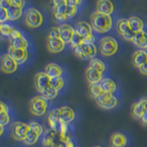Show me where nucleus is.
<instances>
[{
    "label": "nucleus",
    "mask_w": 147,
    "mask_h": 147,
    "mask_svg": "<svg viewBox=\"0 0 147 147\" xmlns=\"http://www.w3.org/2000/svg\"><path fill=\"white\" fill-rule=\"evenodd\" d=\"M35 88L47 99H53L57 96L58 91L51 85V78L44 71L37 73L34 77Z\"/></svg>",
    "instance_id": "1"
},
{
    "label": "nucleus",
    "mask_w": 147,
    "mask_h": 147,
    "mask_svg": "<svg viewBox=\"0 0 147 147\" xmlns=\"http://www.w3.org/2000/svg\"><path fill=\"white\" fill-rule=\"evenodd\" d=\"M90 25L93 30L99 33H105L110 31L113 25L110 16L94 12L90 15Z\"/></svg>",
    "instance_id": "2"
},
{
    "label": "nucleus",
    "mask_w": 147,
    "mask_h": 147,
    "mask_svg": "<svg viewBox=\"0 0 147 147\" xmlns=\"http://www.w3.org/2000/svg\"><path fill=\"white\" fill-rule=\"evenodd\" d=\"M48 99L42 95L35 96L31 99L29 104V109L31 114L36 116H41L47 112Z\"/></svg>",
    "instance_id": "3"
},
{
    "label": "nucleus",
    "mask_w": 147,
    "mask_h": 147,
    "mask_svg": "<svg viewBox=\"0 0 147 147\" xmlns=\"http://www.w3.org/2000/svg\"><path fill=\"white\" fill-rule=\"evenodd\" d=\"M74 54L79 58L82 60H92L96 55L97 49L94 44L83 43L81 45L73 49Z\"/></svg>",
    "instance_id": "4"
},
{
    "label": "nucleus",
    "mask_w": 147,
    "mask_h": 147,
    "mask_svg": "<svg viewBox=\"0 0 147 147\" xmlns=\"http://www.w3.org/2000/svg\"><path fill=\"white\" fill-rule=\"evenodd\" d=\"M99 50L105 57L112 56L118 50V43L114 38L106 36L102 38L99 43Z\"/></svg>",
    "instance_id": "5"
},
{
    "label": "nucleus",
    "mask_w": 147,
    "mask_h": 147,
    "mask_svg": "<svg viewBox=\"0 0 147 147\" xmlns=\"http://www.w3.org/2000/svg\"><path fill=\"white\" fill-rule=\"evenodd\" d=\"M24 22L30 28H37L43 23V16L38 10L35 7H30L26 11Z\"/></svg>",
    "instance_id": "6"
},
{
    "label": "nucleus",
    "mask_w": 147,
    "mask_h": 147,
    "mask_svg": "<svg viewBox=\"0 0 147 147\" xmlns=\"http://www.w3.org/2000/svg\"><path fill=\"white\" fill-rule=\"evenodd\" d=\"M30 130H29L26 138L23 142L27 145H33L38 141L40 136L43 133V127L38 122L32 121L30 124Z\"/></svg>",
    "instance_id": "7"
},
{
    "label": "nucleus",
    "mask_w": 147,
    "mask_h": 147,
    "mask_svg": "<svg viewBox=\"0 0 147 147\" xmlns=\"http://www.w3.org/2000/svg\"><path fill=\"white\" fill-rule=\"evenodd\" d=\"M96 103L99 107L105 110H111L116 107L118 99L113 94L102 93L95 99Z\"/></svg>",
    "instance_id": "8"
},
{
    "label": "nucleus",
    "mask_w": 147,
    "mask_h": 147,
    "mask_svg": "<svg viewBox=\"0 0 147 147\" xmlns=\"http://www.w3.org/2000/svg\"><path fill=\"white\" fill-rule=\"evenodd\" d=\"M30 130V125L22 121H16L11 126V136L16 140L24 141Z\"/></svg>",
    "instance_id": "9"
},
{
    "label": "nucleus",
    "mask_w": 147,
    "mask_h": 147,
    "mask_svg": "<svg viewBox=\"0 0 147 147\" xmlns=\"http://www.w3.org/2000/svg\"><path fill=\"white\" fill-rule=\"evenodd\" d=\"M43 147H59L63 144L60 134L52 129L45 132L42 140Z\"/></svg>",
    "instance_id": "10"
},
{
    "label": "nucleus",
    "mask_w": 147,
    "mask_h": 147,
    "mask_svg": "<svg viewBox=\"0 0 147 147\" xmlns=\"http://www.w3.org/2000/svg\"><path fill=\"white\" fill-rule=\"evenodd\" d=\"M116 28H117L119 34L121 35L123 38L128 41L132 42L136 33L132 31V29L129 27L128 19L124 18L119 19L117 24H116Z\"/></svg>",
    "instance_id": "11"
},
{
    "label": "nucleus",
    "mask_w": 147,
    "mask_h": 147,
    "mask_svg": "<svg viewBox=\"0 0 147 147\" xmlns=\"http://www.w3.org/2000/svg\"><path fill=\"white\" fill-rule=\"evenodd\" d=\"M67 5L65 0L53 1V15L58 22L67 20Z\"/></svg>",
    "instance_id": "12"
},
{
    "label": "nucleus",
    "mask_w": 147,
    "mask_h": 147,
    "mask_svg": "<svg viewBox=\"0 0 147 147\" xmlns=\"http://www.w3.org/2000/svg\"><path fill=\"white\" fill-rule=\"evenodd\" d=\"M0 7L7 10L8 18L10 21L17 20L22 16V8L13 6L10 2V0H1Z\"/></svg>",
    "instance_id": "13"
},
{
    "label": "nucleus",
    "mask_w": 147,
    "mask_h": 147,
    "mask_svg": "<svg viewBox=\"0 0 147 147\" xmlns=\"http://www.w3.org/2000/svg\"><path fill=\"white\" fill-rule=\"evenodd\" d=\"M18 64L7 53L5 54L1 58V70L5 74L14 73L18 69Z\"/></svg>",
    "instance_id": "14"
},
{
    "label": "nucleus",
    "mask_w": 147,
    "mask_h": 147,
    "mask_svg": "<svg viewBox=\"0 0 147 147\" xmlns=\"http://www.w3.org/2000/svg\"><path fill=\"white\" fill-rule=\"evenodd\" d=\"M10 38H11L10 44V47L16 49H27L28 47V41L19 30H14Z\"/></svg>",
    "instance_id": "15"
},
{
    "label": "nucleus",
    "mask_w": 147,
    "mask_h": 147,
    "mask_svg": "<svg viewBox=\"0 0 147 147\" xmlns=\"http://www.w3.org/2000/svg\"><path fill=\"white\" fill-rule=\"evenodd\" d=\"M7 54L15 60L18 65H21V64L25 63L26 60H27V57H28L27 49H16L10 47V46H9L8 49H7Z\"/></svg>",
    "instance_id": "16"
},
{
    "label": "nucleus",
    "mask_w": 147,
    "mask_h": 147,
    "mask_svg": "<svg viewBox=\"0 0 147 147\" xmlns=\"http://www.w3.org/2000/svg\"><path fill=\"white\" fill-rule=\"evenodd\" d=\"M47 49L52 53H59L65 48V43L60 38H47Z\"/></svg>",
    "instance_id": "17"
},
{
    "label": "nucleus",
    "mask_w": 147,
    "mask_h": 147,
    "mask_svg": "<svg viewBox=\"0 0 147 147\" xmlns=\"http://www.w3.org/2000/svg\"><path fill=\"white\" fill-rule=\"evenodd\" d=\"M47 120H48L49 125L51 127V129L59 133L61 123H62L60 120V115H59V108L53 109L51 110V112L48 115Z\"/></svg>",
    "instance_id": "18"
},
{
    "label": "nucleus",
    "mask_w": 147,
    "mask_h": 147,
    "mask_svg": "<svg viewBox=\"0 0 147 147\" xmlns=\"http://www.w3.org/2000/svg\"><path fill=\"white\" fill-rule=\"evenodd\" d=\"M59 30H60V38L63 40L65 44H69V43L71 44V41L75 33L74 28L69 24H63L59 27Z\"/></svg>",
    "instance_id": "19"
},
{
    "label": "nucleus",
    "mask_w": 147,
    "mask_h": 147,
    "mask_svg": "<svg viewBox=\"0 0 147 147\" xmlns=\"http://www.w3.org/2000/svg\"><path fill=\"white\" fill-rule=\"evenodd\" d=\"M74 30H75V32H77L85 39L90 35H94L91 25L84 21L77 22L74 27Z\"/></svg>",
    "instance_id": "20"
},
{
    "label": "nucleus",
    "mask_w": 147,
    "mask_h": 147,
    "mask_svg": "<svg viewBox=\"0 0 147 147\" xmlns=\"http://www.w3.org/2000/svg\"><path fill=\"white\" fill-rule=\"evenodd\" d=\"M59 115L61 121L68 124L73 121L75 118V113L73 109L68 106H63L59 108Z\"/></svg>",
    "instance_id": "21"
},
{
    "label": "nucleus",
    "mask_w": 147,
    "mask_h": 147,
    "mask_svg": "<svg viewBox=\"0 0 147 147\" xmlns=\"http://www.w3.org/2000/svg\"><path fill=\"white\" fill-rule=\"evenodd\" d=\"M110 144L111 147H125L127 144V138L124 134L115 132L110 136Z\"/></svg>",
    "instance_id": "22"
},
{
    "label": "nucleus",
    "mask_w": 147,
    "mask_h": 147,
    "mask_svg": "<svg viewBox=\"0 0 147 147\" xmlns=\"http://www.w3.org/2000/svg\"><path fill=\"white\" fill-rule=\"evenodd\" d=\"M114 10L112 2L108 0H99L96 2V11L102 14L110 16Z\"/></svg>",
    "instance_id": "23"
},
{
    "label": "nucleus",
    "mask_w": 147,
    "mask_h": 147,
    "mask_svg": "<svg viewBox=\"0 0 147 147\" xmlns=\"http://www.w3.org/2000/svg\"><path fill=\"white\" fill-rule=\"evenodd\" d=\"M147 62V55L144 50L139 49L134 52L132 55V63L135 67L139 69L141 65Z\"/></svg>",
    "instance_id": "24"
},
{
    "label": "nucleus",
    "mask_w": 147,
    "mask_h": 147,
    "mask_svg": "<svg viewBox=\"0 0 147 147\" xmlns=\"http://www.w3.org/2000/svg\"><path fill=\"white\" fill-rule=\"evenodd\" d=\"M85 77L89 84L100 83L101 81L103 80L102 73L96 70H94L90 67H88L85 71Z\"/></svg>",
    "instance_id": "25"
},
{
    "label": "nucleus",
    "mask_w": 147,
    "mask_h": 147,
    "mask_svg": "<svg viewBox=\"0 0 147 147\" xmlns=\"http://www.w3.org/2000/svg\"><path fill=\"white\" fill-rule=\"evenodd\" d=\"M44 72L50 78H56V77H61L63 74V69L57 63H50L46 65Z\"/></svg>",
    "instance_id": "26"
},
{
    "label": "nucleus",
    "mask_w": 147,
    "mask_h": 147,
    "mask_svg": "<svg viewBox=\"0 0 147 147\" xmlns=\"http://www.w3.org/2000/svg\"><path fill=\"white\" fill-rule=\"evenodd\" d=\"M133 43L138 48L140 49H145L147 48V32L143 30L141 32H139L136 34L134 37Z\"/></svg>",
    "instance_id": "27"
},
{
    "label": "nucleus",
    "mask_w": 147,
    "mask_h": 147,
    "mask_svg": "<svg viewBox=\"0 0 147 147\" xmlns=\"http://www.w3.org/2000/svg\"><path fill=\"white\" fill-rule=\"evenodd\" d=\"M129 27L135 33H138L144 30V24L141 18L137 16H131L128 18Z\"/></svg>",
    "instance_id": "28"
},
{
    "label": "nucleus",
    "mask_w": 147,
    "mask_h": 147,
    "mask_svg": "<svg viewBox=\"0 0 147 147\" xmlns=\"http://www.w3.org/2000/svg\"><path fill=\"white\" fill-rule=\"evenodd\" d=\"M99 84H100L103 93L113 94L114 92L116 90V88H117L116 84H115V82L112 79H103Z\"/></svg>",
    "instance_id": "29"
},
{
    "label": "nucleus",
    "mask_w": 147,
    "mask_h": 147,
    "mask_svg": "<svg viewBox=\"0 0 147 147\" xmlns=\"http://www.w3.org/2000/svg\"><path fill=\"white\" fill-rule=\"evenodd\" d=\"M0 124L2 126L7 125L10 122V118L9 115V109L7 105L3 102H0Z\"/></svg>",
    "instance_id": "30"
},
{
    "label": "nucleus",
    "mask_w": 147,
    "mask_h": 147,
    "mask_svg": "<svg viewBox=\"0 0 147 147\" xmlns=\"http://www.w3.org/2000/svg\"><path fill=\"white\" fill-rule=\"evenodd\" d=\"M130 113L132 118L136 119H140V120L145 113H144V110H143L141 106H140V103L137 102L132 104V105L131 106Z\"/></svg>",
    "instance_id": "31"
},
{
    "label": "nucleus",
    "mask_w": 147,
    "mask_h": 147,
    "mask_svg": "<svg viewBox=\"0 0 147 147\" xmlns=\"http://www.w3.org/2000/svg\"><path fill=\"white\" fill-rule=\"evenodd\" d=\"M88 67L94 69V70L98 71L101 73L104 72L105 70V64L104 63L103 61L101 60L100 59L95 58V57L90 60Z\"/></svg>",
    "instance_id": "32"
},
{
    "label": "nucleus",
    "mask_w": 147,
    "mask_h": 147,
    "mask_svg": "<svg viewBox=\"0 0 147 147\" xmlns=\"http://www.w3.org/2000/svg\"><path fill=\"white\" fill-rule=\"evenodd\" d=\"M103 93L101 85L99 83L97 84H89L88 94L93 99H96L100 94Z\"/></svg>",
    "instance_id": "33"
},
{
    "label": "nucleus",
    "mask_w": 147,
    "mask_h": 147,
    "mask_svg": "<svg viewBox=\"0 0 147 147\" xmlns=\"http://www.w3.org/2000/svg\"><path fill=\"white\" fill-rule=\"evenodd\" d=\"M15 29L8 24L2 23L0 24V32L2 35L7 37H11L12 34L13 33Z\"/></svg>",
    "instance_id": "34"
},
{
    "label": "nucleus",
    "mask_w": 147,
    "mask_h": 147,
    "mask_svg": "<svg viewBox=\"0 0 147 147\" xmlns=\"http://www.w3.org/2000/svg\"><path fill=\"white\" fill-rule=\"evenodd\" d=\"M64 84H65V82L62 77L51 78V85H52V88L57 91H59L63 88Z\"/></svg>",
    "instance_id": "35"
},
{
    "label": "nucleus",
    "mask_w": 147,
    "mask_h": 147,
    "mask_svg": "<svg viewBox=\"0 0 147 147\" xmlns=\"http://www.w3.org/2000/svg\"><path fill=\"white\" fill-rule=\"evenodd\" d=\"M83 43H85V38H83L82 36H80L77 32H75L71 41V46L72 48L74 49V47H77V46L81 45Z\"/></svg>",
    "instance_id": "36"
},
{
    "label": "nucleus",
    "mask_w": 147,
    "mask_h": 147,
    "mask_svg": "<svg viewBox=\"0 0 147 147\" xmlns=\"http://www.w3.org/2000/svg\"><path fill=\"white\" fill-rule=\"evenodd\" d=\"M77 10H78V8H77V6H76V5H67V18L70 19V18H73L74 16H75L77 13Z\"/></svg>",
    "instance_id": "37"
},
{
    "label": "nucleus",
    "mask_w": 147,
    "mask_h": 147,
    "mask_svg": "<svg viewBox=\"0 0 147 147\" xmlns=\"http://www.w3.org/2000/svg\"><path fill=\"white\" fill-rule=\"evenodd\" d=\"M7 20H9L7 10L4 7H0V22L2 24Z\"/></svg>",
    "instance_id": "38"
},
{
    "label": "nucleus",
    "mask_w": 147,
    "mask_h": 147,
    "mask_svg": "<svg viewBox=\"0 0 147 147\" xmlns=\"http://www.w3.org/2000/svg\"><path fill=\"white\" fill-rule=\"evenodd\" d=\"M48 37H50V38H60L59 27H52L50 30V32L48 35Z\"/></svg>",
    "instance_id": "39"
},
{
    "label": "nucleus",
    "mask_w": 147,
    "mask_h": 147,
    "mask_svg": "<svg viewBox=\"0 0 147 147\" xmlns=\"http://www.w3.org/2000/svg\"><path fill=\"white\" fill-rule=\"evenodd\" d=\"M138 102L140 103V106L144 110V113L147 112V96H144L139 99Z\"/></svg>",
    "instance_id": "40"
},
{
    "label": "nucleus",
    "mask_w": 147,
    "mask_h": 147,
    "mask_svg": "<svg viewBox=\"0 0 147 147\" xmlns=\"http://www.w3.org/2000/svg\"><path fill=\"white\" fill-rule=\"evenodd\" d=\"M10 2L13 6L19 8H23V7L25 5V2L22 0H10Z\"/></svg>",
    "instance_id": "41"
},
{
    "label": "nucleus",
    "mask_w": 147,
    "mask_h": 147,
    "mask_svg": "<svg viewBox=\"0 0 147 147\" xmlns=\"http://www.w3.org/2000/svg\"><path fill=\"white\" fill-rule=\"evenodd\" d=\"M64 146L65 147H75L74 144L73 143V141L71 139L70 136H68V138L65 140V143H64Z\"/></svg>",
    "instance_id": "42"
},
{
    "label": "nucleus",
    "mask_w": 147,
    "mask_h": 147,
    "mask_svg": "<svg viewBox=\"0 0 147 147\" xmlns=\"http://www.w3.org/2000/svg\"><path fill=\"white\" fill-rule=\"evenodd\" d=\"M138 69L141 74L147 76V62L146 63H144L143 65H141Z\"/></svg>",
    "instance_id": "43"
},
{
    "label": "nucleus",
    "mask_w": 147,
    "mask_h": 147,
    "mask_svg": "<svg viewBox=\"0 0 147 147\" xmlns=\"http://www.w3.org/2000/svg\"><path fill=\"white\" fill-rule=\"evenodd\" d=\"M140 121L144 126H147V112L145 113L143 115V117L140 119Z\"/></svg>",
    "instance_id": "44"
},
{
    "label": "nucleus",
    "mask_w": 147,
    "mask_h": 147,
    "mask_svg": "<svg viewBox=\"0 0 147 147\" xmlns=\"http://www.w3.org/2000/svg\"><path fill=\"white\" fill-rule=\"evenodd\" d=\"M0 127H1V132H0V134H1V135H2V133H3V130H4V126H2L0 124Z\"/></svg>",
    "instance_id": "45"
},
{
    "label": "nucleus",
    "mask_w": 147,
    "mask_h": 147,
    "mask_svg": "<svg viewBox=\"0 0 147 147\" xmlns=\"http://www.w3.org/2000/svg\"><path fill=\"white\" fill-rule=\"evenodd\" d=\"M144 52H145V53L146 54V55H147V48L145 49H144Z\"/></svg>",
    "instance_id": "46"
},
{
    "label": "nucleus",
    "mask_w": 147,
    "mask_h": 147,
    "mask_svg": "<svg viewBox=\"0 0 147 147\" xmlns=\"http://www.w3.org/2000/svg\"><path fill=\"white\" fill-rule=\"evenodd\" d=\"M59 147H65V146H64V145H63V144H62V145H61V146H59Z\"/></svg>",
    "instance_id": "47"
},
{
    "label": "nucleus",
    "mask_w": 147,
    "mask_h": 147,
    "mask_svg": "<svg viewBox=\"0 0 147 147\" xmlns=\"http://www.w3.org/2000/svg\"><path fill=\"white\" fill-rule=\"evenodd\" d=\"M94 147H102V146H95Z\"/></svg>",
    "instance_id": "48"
}]
</instances>
